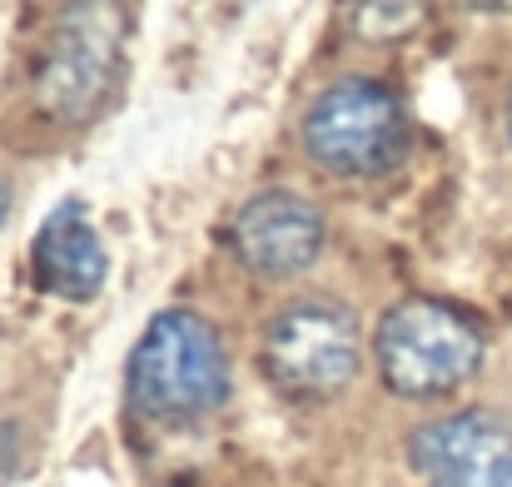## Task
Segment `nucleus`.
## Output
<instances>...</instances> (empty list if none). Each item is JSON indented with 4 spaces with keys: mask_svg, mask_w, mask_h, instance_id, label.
<instances>
[{
    "mask_svg": "<svg viewBox=\"0 0 512 487\" xmlns=\"http://www.w3.org/2000/svg\"><path fill=\"white\" fill-rule=\"evenodd\" d=\"M125 65L120 0H65L35 65V105L55 125H85L115 95Z\"/></svg>",
    "mask_w": 512,
    "mask_h": 487,
    "instance_id": "39448f33",
    "label": "nucleus"
},
{
    "mask_svg": "<svg viewBox=\"0 0 512 487\" xmlns=\"http://www.w3.org/2000/svg\"><path fill=\"white\" fill-rule=\"evenodd\" d=\"M264 378L294 403H329L363 373L358 314L334 294H299L279 304L259 343Z\"/></svg>",
    "mask_w": 512,
    "mask_h": 487,
    "instance_id": "20e7f679",
    "label": "nucleus"
},
{
    "mask_svg": "<svg viewBox=\"0 0 512 487\" xmlns=\"http://www.w3.org/2000/svg\"><path fill=\"white\" fill-rule=\"evenodd\" d=\"M428 0H353L348 5V35L363 45H393L418 30Z\"/></svg>",
    "mask_w": 512,
    "mask_h": 487,
    "instance_id": "1a4fd4ad",
    "label": "nucleus"
},
{
    "mask_svg": "<svg viewBox=\"0 0 512 487\" xmlns=\"http://www.w3.org/2000/svg\"><path fill=\"white\" fill-rule=\"evenodd\" d=\"M5 219H10V179L0 174V224H5Z\"/></svg>",
    "mask_w": 512,
    "mask_h": 487,
    "instance_id": "9d476101",
    "label": "nucleus"
},
{
    "mask_svg": "<svg viewBox=\"0 0 512 487\" xmlns=\"http://www.w3.org/2000/svg\"><path fill=\"white\" fill-rule=\"evenodd\" d=\"M299 145L314 169L334 179H383L413 150V120L383 80L368 75H343L329 80L304 120H299Z\"/></svg>",
    "mask_w": 512,
    "mask_h": 487,
    "instance_id": "7ed1b4c3",
    "label": "nucleus"
},
{
    "mask_svg": "<svg viewBox=\"0 0 512 487\" xmlns=\"http://www.w3.org/2000/svg\"><path fill=\"white\" fill-rule=\"evenodd\" d=\"M125 398L145 423L184 428L229 403V353L194 309H160L125 358Z\"/></svg>",
    "mask_w": 512,
    "mask_h": 487,
    "instance_id": "f257e3e1",
    "label": "nucleus"
},
{
    "mask_svg": "<svg viewBox=\"0 0 512 487\" xmlns=\"http://www.w3.org/2000/svg\"><path fill=\"white\" fill-rule=\"evenodd\" d=\"M324 239H329L324 209L294 189H259L229 219L234 259L269 284H289L309 274L324 254Z\"/></svg>",
    "mask_w": 512,
    "mask_h": 487,
    "instance_id": "0eeeda50",
    "label": "nucleus"
},
{
    "mask_svg": "<svg viewBox=\"0 0 512 487\" xmlns=\"http://www.w3.org/2000/svg\"><path fill=\"white\" fill-rule=\"evenodd\" d=\"M30 274H35L40 294L65 299V304H90L105 289L110 254H105V239L80 199H60L40 219L35 244H30Z\"/></svg>",
    "mask_w": 512,
    "mask_h": 487,
    "instance_id": "6e6552de",
    "label": "nucleus"
},
{
    "mask_svg": "<svg viewBox=\"0 0 512 487\" xmlns=\"http://www.w3.org/2000/svg\"><path fill=\"white\" fill-rule=\"evenodd\" d=\"M408 463L423 487H512V413L458 408L428 418L408 438Z\"/></svg>",
    "mask_w": 512,
    "mask_h": 487,
    "instance_id": "423d86ee",
    "label": "nucleus"
},
{
    "mask_svg": "<svg viewBox=\"0 0 512 487\" xmlns=\"http://www.w3.org/2000/svg\"><path fill=\"white\" fill-rule=\"evenodd\" d=\"M503 130H508V145H512V95H508V110H503Z\"/></svg>",
    "mask_w": 512,
    "mask_h": 487,
    "instance_id": "9b49d317",
    "label": "nucleus"
},
{
    "mask_svg": "<svg viewBox=\"0 0 512 487\" xmlns=\"http://www.w3.org/2000/svg\"><path fill=\"white\" fill-rule=\"evenodd\" d=\"M488 333L473 314L443 299H398L373 328V368L388 393L433 403L478 378Z\"/></svg>",
    "mask_w": 512,
    "mask_h": 487,
    "instance_id": "f03ea898",
    "label": "nucleus"
}]
</instances>
